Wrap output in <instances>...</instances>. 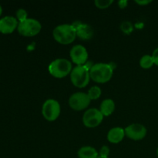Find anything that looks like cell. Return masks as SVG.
Returning a JSON list of instances; mask_svg holds the SVG:
<instances>
[{"label":"cell","mask_w":158,"mask_h":158,"mask_svg":"<svg viewBox=\"0 0 158 158\" xmlns=\"http://www.w3.org/2000/svg\"><path fill=\"white\" fill-rule=\"evenodd\" d=\"M154 64V60L152 58V56L151 55L143 56L140 60V66L143 69H150L152 67Z\"/></svg>","instance_id":"cell-16"},{"label":"cell","mask_w":158,"mask_h":158,"mask_svg":"<svg viewBox=\"0 0 158 158\" xmlns=\"http://www.w3.org/2000/svg\"><path fill=\"white\" fill-rule=\"evenodd\" d=\"M128 2L127 0H120L118 2V6H120V9H124L127 6Z\"/></svg>","instance_id":"cell-24"},{"label":"cell","mask_w":158,"mask_h":158,"mask_svg":"<svg viewBox=\"0 0 158 158\" xmlns=\"http://www.w3.org/2000/svg\"><path fill=\"white\" fill-rule=\"evenodd\" d=\"M97 158H109V157H101V156H99Z\"/></svg>","instance_id":"cell-26"},{"label":"cell","mask_w":158,"mask_h":158,"mask_svg":"<svg viewBox=\"0 0 158 158\" xmlns=\"http://www.w3.org/2000/svg\"><path fill=\"white\" fill-rule=\"evenodd\" d=\"M125 131L120 127H113L108 131L107 140L111 143H119L123 140L125 137Z\"/></svg>","instance_id":"cell-13"},{"label":"cell","mask_w":158,"mask_h":158,"mask_svg":"<svg viewBox=\"0 0 158 158\" xmlns=\"http://www.w3.org/2000/svg\"><path fill=\"white\" fill-rule=\"evenodd\" d=\"M157 157H158V148H157Z\"/></svg>","instance_id":"cell-27"},{"label":"cell","mask_w":158,"mask_h":158,"mask_svg":"<svg viewBox=\"0 0 158 158\" xmlns=\"http://www.w3.org/2000/svg\"><path fill=\"white\" fill-rule=\"evenodd\" d=\"M120 29L122 32H124L126 34H130L132 32L133 29H134V26L133 24L129 21H124L121 23L120 25Z\"/></svg>","instance_id":"cell-19"},{"label":"cell","mask_w":158,"mask_h":158,"mask_svg":"<svg viewBox=\"0 0 158 158\" xmlns=\"http://www.w3.org/2000/svg\"><path fill=\"white\" fill-rule=\"evenodd\" d=\"M95 6L99 9H106L114 3V0H95Z\"/></svg>","instance_id":"cell-18"},{"label":"cell","mask_w":158,"mask_h":158,"mask_svg":"<svg viewBox=\"0 0 158 158\" xmlns=\"http://www.w3.org/2000/svg\"><path fill=\"white\" fill-rule=\"evenodd\" d=\"M104 116L100 110L97 108H90L83 114V123L84 126L89 128H94L99 126L102 123Z\"/></svg>","instance_id":"cell-8"},{"label":"cell","mask_w":158,"mask_h":158,"mask_svg":"<svg viewBox=\"0 0 158 158\" xmlns=\"http://www.w3.org/2000/svg\"><path fill=\"white\" fill-rule=\"evenodd\" d=\"M115 107V103L114 100L112 99L107 98L102 101L100 106V110L104 117H108L114 113Z\"/></svg>","instance_id":"cell-14"},{"label":"cell","mask_w":158,"mask_h":158,"mask_svg":"<svg viewBox=\"0 0 158 158\" xmlns=\"http://www.w3.org/2000/svg\"><path fill=\"white\" fill-rule=\"evenodd\" d=\"M79 158H97L99 154L97 150L90 146H84L80 148L77 152Z\"/></svg>","instance_id":"cell-15"},{"label":"cell","mask_w":158,"mask_h":158,"mask_svg":"<svg viewBox=\"0 0 158 158\" xmlns=\"http://www.w3.org/2000/svg\"><path fill=\"white\" fill-rule=\"evenodd\" d=\"M28 16V13L26 12V9H19L17 10L16 12V19L19 22H23L26 20Z\"/></svg>","instance_id":"cell-20"},{"label":"cell","mask_w":158,"mask_h":158,"mask_svg":"<svg viewBox=\"0 0 158 158\" xmlns=\"http://www.w3.org/2000/svg\"><path fill=\"white\" fill-rule=\"evenodd\" d=\"M73 26L77 31V36H78L80 40H89L94 36V29L89 25L86 23H78L77 26Z\"/></svg>","instance_id":"cell-12"},{"label":"cell","mask_w":158,"mask_h":158,"mask_svg":"<svg viewBox=\"0 0 158 158\" xmlns=\"http://www.w3.org/2000/svg\"><path fill=\"white\" fill-rule=\"evenodd\" d=\"M18 32L20 35L26 37L36 35L42 29V25L38 20L32 18H28L18 25Z\"/></svg>","instance_id":"cell-5"},{"label":"cell","mask_w":158,"mask_h":158,"mask_svg":"<svg viewBox=\"0 0 158 158\" xmlns=\"http://www.w3.org/2000/svg\"><path fill=\"white\" fill-rule=\"evenodd\" d=\"M71 60L77 66H83L88 60V52L83 45L77 44L72 47L69 52Z\"/></svg>","instance_id":"cell-9"},{"label":"cell","mask_w":158,"mask_h":158,"mask_svg":"<svg viewBox=\"0 0 158 158\" xmlns=\"http://www.w3.org/2000/svg\"><path fill=\"white\" fill-rule=\"evenodd\" d=\"M151 0H135V2L137 4L140 5V6H145V5H148L149 3L151 2Z\"/></svg>","instance_id":"cell-23"},{"label":"cell","mask_w":158,"mask_h":158,"mask_svg":"<svg viewBox=\"0 0 158 158\" xmlns=\"http://www.w3.org/2000/svg\"><path fill=\"white\" fill-rule=\"evenodd\" d=\"M2 12V6H0V15H1Z\"/></svg>","instance_id":"cell-25"},{"label":"cell","mask_w":158,"mask_h":158,"mask_svg":"<svg viewBox=\"0 0 158 158\" xmlns=\"http://www.w3.org/2000/svg\"><path fill=\"white\" fill-rule=\"evenodd\" d=\"M125 135L133 140H140L144 138L148 130L140 123H132L124 129Z\"/></svg>","instance_id":"cell-10"},{"label":"cell","mask_w":158,"mask_h":158,"mask_svg":"<svg viewBox=\"0 0 158 158\" xmlns=\"http://www.w3.org/2000/svg\"><path fill=\"white\" fill-rule=\"evenodd\" d=\"M114 74V68L110 64L99 63L91 66L89 69L90 79L98 83H105L111 80Z\"/></svg>","instance_id":"cell-1"},{"label":"cell","mask_w":158,"mask_h":158,"mask_svg":"<svg viewBox=\"0 0 158 158\" xmlns=\"http://www.w3.org/2000/svg\"><path fill=\"white\" fill-rule=\"evenodd\" d=\"M18 20L11 15H6L0 19V32L4 34L12 33L16 28H18Z\"/></svg>","instance_id":"cell-11"},{"label":"cell","mask_w":158,"mask_h":158,"mask_svg":"<svg viewBox=\"0 0 158 158\" xmlns=\"http://www.w3.org/2000/svg\"><path fill=\"white\" fill-rule=\"evenodd\" d=\"M110 153V151L109 147L106 146V145H104V146H103L101 148H100V152H99V156L108 157H109Z\"/></svg>","instance_id":"cell-21"},{"label":"cell","mask_w":158,"mask_h":158,"mask_svg":"<svg viewBox=\"0 0 158 158\" xmlns=\"http://www.w3.org/2000/svg\"><path fill=\"white\" fill-rule=\"evenodd\" d=\"M54 40L59 43L67 45L72 43L77 38V31L72 24H61L56 26L52 31Z\"/></svg>","instance_id":"cell-2"},{"label":"cell","mask_w":158,"mask_h":158,"mask_svg":"<svg viewBox=\"0 0 158 158\" xmlns=\"http://www.w3.org/2000/svg\"><path fill=\"white\" fill-rule=\"evenodd\" d=\"M151 56H152V58L153 60H154V64H156L157 66H158V47L154 49V51L153 52L152 55Z\"/></svg>","instance_id":"cell-22"},{"label":"cell","mask_w":158,"mask_h":158,"mask_svg":"<svg viewBox=\"0 0 158 158\" xmlns=\"http://www.w3.org/2000/svg\"><path fill=\"white\" fill-rule=\"evenodd\" d=\"M90 101L91 100L87 94L83 92H77L72 94L69 98V105L74 110L80 111L87 108Z\"/></svg>","instance_id":"cell-7"},{"label":"cell","mask_w":158,"mask_h":158,"mask_svg":"<svg viewBox=\"0 0 158 158\" xmlns=\"http://www.w3.org/2000/svg\"><path fill=\"white\" fill-rule=\"evenodd\" d=\"M102 90L98 86H94L92 87H90L88 90L87 94L89 96V97L90 98L91 100H97L99 97L101 96Z\"/></svg>","instance_id":"cell-17"},{"label":"cell","mask_w":158,"mask_h":158,"mask_svg":"<svg viewBox=\"0 0 158 158\" xmlns=\"http://www.w3.org/2000/svg\"><path fill=\"white\" fill-rule=\"evenodd\" d=\"M73 69L72 63L65 58L54 60L48 66V70L52 77L56 78H63L70 74Z\"/></svg>","instance_id":"cell-3"},{"label":"cell","mask_w":158,"mask_h":158,"mask_svg":"<svg viewBox=\"0 0 158 158\" xmlns=\"http://www.w3.org/2000/svg\"><path fill=\"white\" fill-rule=\"evenodd\" d=\"M89 69L86 65L77 66L70 73V80L73 84L78 88H84L89 84L90 80Z\"/></svg>","instance_id":"cell-4"},{"label":"cell","mask_w":158,"mask_h":158,"mask_svg":"<svg viewBox=\"0 0 158 158\" xmlns=\"http://www.w3.org/2000/svg\"><path fill=\"white\" fill-rule=\"evenodd\" d=\"M61 113V106L60 103L54 99H48L44 102L42 107V114L48 121H54L56 120Z\"/></svg>","instance_id":"cell-6"}]
</instances>
